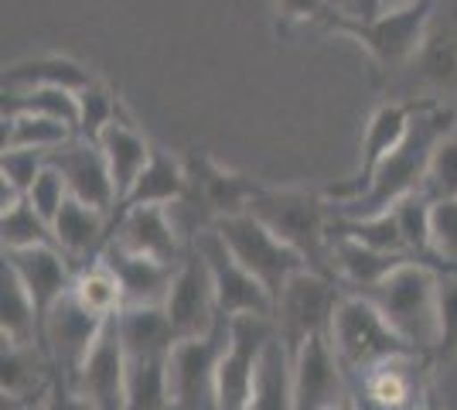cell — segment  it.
<instances>
[{
    "label": "cell",
    "mask_w": 457,
    "mask_h": 410,
    "mask_svg": "<svg viewBox=\"0 0 457 410\" xmlns=\"http://www.w3.org/2000/svg\"><path fill=\"white\" fill-rule=\"evenodd\" d=\"M4 93H21V89H65V93H82L96 82V76L82 62L69 55H38V59L14 62L4 69Z\"/></svg>",
    "instance_id": "cb8c5ba5"
},
{
    "label": "cell",
    "mask_w": 457,
    "mask_h": 410,
    "mask_svg": "<svg viewBox=\"0 0 457 410\" xmlns=\"http://www.w3.org/2000/svg\"><path fill=\"white\" fill-rule=\"evenodd\" d=\"M123 117L120 113V96L110 82L96 79L89 89L79 93V137L82 140H99L103 130Z\"/></svg>",
    "instance_id": "e575fe53"
},
{
    "label": "cell",
    "mask_w": 457,
    "mask_h": 410,
    "mask_svg": "<svg viewBox=\"0 0 457 410\" xmlns=\"http://www.w3.org/2000/svg\"><path fill=\"white\" fill-rule=\"evenodd\" d=\"M423 192L440 202V198H457V134L444 137L437 151L430 157V168L423 178Z\"/></svg>",
    "instance_id": "f35d334b"
},
{
    "label": "cell",
    "mask_w": 457,
    "mask_h": 410,
    "mask_svg": "<svg viewBox=\"0 0 457 410\" xmlns=\"http://www.w3.org/2000/svg\"><path fill=\"white\" fill-rule=\"evenodd\" d=\"M430 264L434 267H457V198L434 202L430 215Z\"/></svg>",
    "instance_id": "8d00e7d4"
},
{
    "label": "cell",
    "mask_w": 457,
    "mask_h": 410,
    "mask_svg": "<svg viewBox=\"0 0 457 410\" xmlns=\"http://www.w3.org/2000/svg\"><path fill=\"white\" fill-rule=\"evenodd\" d=\"M393 215L400 222L403 243H406L410 256L430 264V215H434V198L420 188V192L406 196L403 202H396Z\"/></svg>",
    "instance_id": "836d02e7"
},
{
    "label": "cell",
    "mask_w": 457,
    "mask_h": 410,
    "mask_svg": "<svg viewBox=\"0 0 457 410\" xmlns=\"http://www.w3.org/2000/svg\"><path fill=\"white\" fill-rule=\"evenodd\" d=\"M434 7H437V0H420L413 7H403V11H386L376 21H348L342 14H328L324 28L359 41L372 55L379 72H393V69L423 55L427 38H430Z\"/></svg>",
    "instance_id": "277c9868"
},
{
    "label": "cell",
    "mask_w": 457,
    "mask_h": 410,
    "mask_svg": "<svg viewBox=\"0 0 457 410\" xmlns=\"http://www.w3.org/2000/svg\"><path fill=\"white\" fill-rule=\"evenodd\" d=\"M28 410H45V404H38V407H28Z\"/></svg>",
    "instance_id": "7dc6e473"
},
{
    "label": "cell",
    "mask_w": 457,
    "mask_h": 410,
    "mask_svg": "<svg viewBox=\"0 0 457 410\" xmlns=\"http://www.w3.org/2000/svg\"><path fill=\"white\" fill-rule=\"evenodd\" d=\"M277 339V322L263 314L228 318V346L215 376V400L219 410H249L256 366L267 346Z\"/></svg>",
    "instance_id": "30bf717a"
},
{
    "label": "cell",
    "mask_w": 457,
    "mask_h": 410,
    "mask_svg": "<svg viewBox=\"0 0 457 410\" xmlns=\"http://www.w3.org/2000/svg\"><path fill=\"white\" fill-rule=\"evenodd\" d=\"M338 301H342V284L335 277L318 271H301L297 277H290V284L277 297V314H273L277 335L290 356L304 349L307 339L328 335Z\"/></svg>",
    "instance_id": "52a82bcc"
},
{
    "label": "cell",
    "mask_w": 457,
    "mask_h": 410,
    "mask_svg": "<svg viewBox=\"0 0 457 410\" xmlns=\"http://www.w3.org/2000/svg\"><path fill=\"white\" fill-rule=\"evenodd\" d=\"M440 271V291H437V349L434 359L451 363L457 359V271Z\"/></svg>",
    "instance_id": "d590c367"
},
{
    "label": "cell",
    "mask_w": 457,
    "mask_h": 410,
    "mask_svg": "<svg viewBox=\"0 0 457 410\" xmlns=\"http://www.w3.org/2000/svg\"><path fill=\"white\" fill-rule=\"evenodd\" d=\"M0 239L4 250H31V247H55L52 226L35 213V205L28 198H21L18 205L0 213Z\"/></svg>",
    "instance_id": "d6a6232c"
},
{
    "label": "cell",
    "mask_w": 457,
    "mask_h": 410,
    "mask_svg": "<svg viewBox=\"0 0 457 410\" xmlns=\"http://www.w3.org/2000/svg\"><path fill=\"white\" fill-rule=\"evenodd\" d=\"M352 400L348 376L328 335L307 339L294 356V410H328Z\"/></svg>",
    "instance_id": "e0dca14e"
},
{
    "label": "cell",
    "mask_w": 457,
    "mask_h": 410,
    "mask_svg": "<svg viewBox=\"0 0 457 410\" xmlns=\"http://www.w3.org/2000/svg\"><path fill=\"white\" fill-rule=\"evenodd\" d=\"M72 294H76L89 312L99 314V318H106V322L127 308V305H123V288H120V280H116L113 267H110L103 256H96V260L79 267Z\"/></svg>",
    "instance_id": "f546056e"
},
{
    "label": "cell",
    "mask_w": 457,
    "mask_h": 410,
    "mask_svg": "<svg viewBox=\"0 0 457 410\" xmlns=\"http://www.w3.org/2000/svg\"><path fill=\"white\" fill-rule=\"evenodd\" d=\"M185 168H188V198H195V209H202L209 226L228 215L249 213L253 198L260 196V181H253L243 172H232L226 164H219L215 157L202 155V151H188L185 155Z\"/></svg>",
    "instance_id": "9a60e30c"
},
{
    "label": "cell",
    "mask_w": 457,
    "mask_h": 410,
    "mask_svg": "<svg viewBox=\"0 0 457 410\" xmlns=\"http://www.w3.org/2000/svg\"><path fill=\"white\" fill-rule=\"evenodd\" d=\"M328 7H331V14H345L352 7V0H328Z\"/></svg>",
    "instance_id": "ee69618b"
},
{
    "label": "cell",
    "mask_w": 457,
    "mask_h": 410,
    "mask_svg": "<svg viewBox=\"0 0 457 410\" xmlns=\"http://www.w3.org/2000/svg\"><path fill=\"white\" fill-rule=\"evenodd\" d=\"M4 264L21 277V284L28 288L38 322L45 325L48 312L55 308L65 294L76 284V264L62 254L58 247H31V250H4ZM41 339V335H38Z\"/></svg>",
    "instance_id": "d6986e66"
},
{
    "label": "cell",
    "mask_w": 457,
    "mask_h": 410,
    "mask_svg": "<svg viewBox=\"0 0 457 410\" xmlns=\"http://www.w3.org/2000/svg\"><path fill=\"white\" fill-rule=\"evenodd\" d=\"M406 260H413V256L382 254V250H372V247H365L359 239L331 236V267H335V277H338V284H342L345 291H372L376 284H382Z\"/></svg>",
    "instance_id": "603a6c76"
},
{
    "label": "cell",
    "mask_w": 457,
    "mask_h": 410,
    "mask_svg": "<svg viewBox=\"0 0 457 410\" xmlns=\"http://www.w3.org/2000/svg\"><path fill=\"white\" fill-rule=\"evenodd\" d=\"M48 161H52V168L62 172L65 185H69V196L113 219L116 185H113V175H110V164H106V155H103V147L96 140L72 137L69 144L55 147Z\"/></svg>",
    "instance_id": "ac0fdd59"
},
{
    "label": "cell",
    "mask_w": 457,
    "mask_h": 410,
    "mask_svg": "<svg viewBox=\"0 0 457 410\" xmlns=\"http://www.w3.org/2000/svg\"><path fill=\"white\" fill-rule=\"evenodd\" d=\"M76 130L62 120L35 117V113H4V147L0 151H55L69 144Z\"/></svg>",
    "instance_id": "f1b7e54d"
},
{
    "label": "cell",
    "mask_w": 457,
    "mask_h": 410,
    "mask_svg": "<svg viewBox=\"0 0 457 410\" xmlns=\"http://www.w3.org/2000/svg\"><path fill=\"white\" fill-rule=\"evenodd\" d=\"M96 144H99L103 155H106V164H110V175H113V185H116V209H120V202L130 196L134 181L140 178V172L147 168L154 144L140 134L127 117H120L116 123H110Z\"/></svg>",
    "instance_id": "484cf974"
},
{
    "label": "cell",
    "mask_w": 457,
    "mask_h": 410,
    "mask_svg": "<svg viewBox=\"0 0 457 410\" xmlns=\"http://www.w3.org/2000/svg\"><path fill=\"white\" fill-rule=\"evenodd\" d=\"M69 185H65V178L58 168H52V161H48V168L38 175V181L31 185V192H28V202L35 205V213L52 226L58 219V213L65 209V202H69Z\"/></svg>",
    "instance_id": "ab89813d"
},
{
    "label": "cell",
    "mask_w": 457,
    "mask_h": 410,
    "mask_svg": "<svg viewBox=\"0 0 457 410\" xmlns=\"http://www.w3.org/2000/svg\"><path fill=\"white\" fill-rule=\"evenodd\" d=\"M48 157H52L48 151H4L0 155V185L28 198L31 185L48 168Z\"/></svg>",
    "instance_id": "74e56055"
},
{
    "label": "cell",
    "mask_w": 457,
    "mask_h": 410,
    "mask_svg": "<svg viewBox=\"0 0 457 410\" xmlns=\"http://www.w3.org/2000/svg\"><path fill=\"white\" fill-rule=\"evenodd\" d=\"M430 99H406V103H382L379 110L369 117L362 137V155H359V168L348 178L335 181L331 188H324V198L331 205H345V202H355L369 188V181L376 178V172L382 168V161L400 147L417 113L427 110Z\"/></svg>",
    "instance_id": "9c48e42d"
},
{
    "label": "cell",
    "mask_w": 457,
    "mask_h": 410,
    "mask_svg": "<svg viewBox=\"0 0 457 410\" xmlns=\"http://www.w3.org/2000/svg\"><path fill=\"white\" fill-rule=\"evenodd\" d=\"M277 14L284 24H301V21H321L331 14L328 0H273Z\"/></svg>",
    "instance_id": "60d3db41"
},
{
    "label": "cell",
    "mask_w": 457,
    "mask_h": 410,
    "mask_svg": "<svg viewBox=\"0 0 457 410\" xmlns=\"http://www.w3.org/2000/svg\"><path fill=\"white\" fill-rule=\"evenodd\" d=\"M331 236L359 239V243L372 247V250H382V254L410 256L393 209H389V213H379V215H365V219H335V215H331ZM413 260H417V256H413Z\"/></svg>",
    "instance_id": "4dcf8cb0"
},
{
    "label": "cell",
    "mask_w": 457,
    "mask_h": 410,
    "mask_svg": "<svg viewBox=\"0 0 457 410\" xmlns=\"http://www.w3.org/2000/svg\"><path fill=\"white\" fill-rule=\"evenodd\" d=\"M103 329H106V318L89 312L72 291L58 301L55 308L48 312V318H45L38 339L41 352L52 363L55 380L76 383L79 370L86 366V359H89L93 346L99 342Z\"/></svg>",
    "instance_id": "7c38bea8"
},
{
    "label": "cell",
    "mask_w": 457,
    "mask_h": 410,
    "mask_svg": "<svg viewBox=\"0 0 457 410\" xmlns=\"http://www.w3.org/2000/svg\"><path fill=\"white\" fill-rule=\"evenodd\" d=\"M215 230H219L222 243L228 247V254L236 256L273 294V301L290 284V277H297L301 271H311L304 256L297 254L294 247H287L284 239L273 233L270 226H263L253 213L219 219Z\"/></svg>",
    "instance_id": "8992f818"
},
{
    "label": "cell",
    "mask_w": 457,
    "mask_h": 410,
    "mask_svg": "<svg viewBox=\"0 0 457 410\" xmlns=\"http://www.w3.org/2000/svg\"><path fill=\"white\" fill-rule=\"evenodd\" d=\"M99 256L113 267L116 280L123 288V305L127 308H164L178 264H161L151 256L127 254L113 243H106V250Z\"/></svg>",
    "instance_id": "44dd1931"
},
{
    "label": "cell",
    "mask_w": 457,
    "mask_h": 410,
    "mask_svg": "<svg viewBox=\"0 0 457 410\" xmlns=\"http://www.w3.org/2000/svg\"><path fill=\"white\" fill-rule=\"evenodd\" d=\"M437 267L423 264V260H406L382 284L365 291V297L379 308L382 318L393 325V332L400 335L410 349L434 359V349H437Z\"/></svg>",
    "instance_id": "3957f363"
},
{
    "label": "cell",
    "mask_w": 457,
    "mask_h": 410,
    "mask_svg": "<svg viewBox=\"0 0 457 410\" xmlns=\"http://www.w3.org/2000/svg\"><path fill=\"white\" fill-rule=\"evenodd\" d=\"M249 213L263 226H270L287 247H294L304 256L311 271L335 277V267H331V202L324 198V192L301 188V185H287V188L263 185L260 196L253 198Z\"/></svg>",
    "instance_id": "7a4b0ae2"
},
{
    "label": "cell",
    "mask_w": 457,
    "mask_h": 410,
    "mask_svg": "<svg viewBox=\"0 0 457 410\" xmlns=\"http://www.w3.org/2000/svg\"><path fill=\"white\" fill-rule=\"evenodd\" d=\"M45 410H96V407L72 387V383L52 380V393H48V400H45Z\"/></svg>",
    "instance_id": "b9f144b4"
},
{
    "label": "cell",
    "mask_w": 457,
    "mask_h": 410,
    "mask_svg": "<svg viewBox=\"0 0 457 410\" xmlns=\"http://www.w3.org/2000/svg\"><path fill=\"white\" fill-rule=\"evenodd\" d=\"M427 366L430 356L420 352L389 356L376 366L348 376L352 404L355 410H423L434 393L427 387Z\"/></svg>",
    "instance_id": "ba28073f"
},
{
    "label": "cell",
    "mask_w": 457,
    "mask_h": 410,
    "mask_svg": "<svg viewBox=\"0 0 457 410\" xmlns=\"http://www.w3.org/2000/svg\"><path fill=\"white\" fill-rule=\"evenodd\" d=\"M328 339H331V349L338 356L345 376H355V372L369 370V366H376L389 356L417 352L393 332V325L382 318V312L365 294L345 291V288L342 301L331 314Z\"/></svg>",
    "instance_id": "5b68a950"
},
{
    "label": "cell",
    "mask_w": 457,
    "mask_h": 410,
    "mask_svg": "<svg viewBox=\"0 0 457 410\" xmlns=\"http://www.w3.org/2000/svg\"><path fill=\"white\" fill-rule=\"evenodd\" d=\"M444 271H447V267H444ZM454 271H457V267H454Z\"/></svg>",
    "instance_id": "c3c4849f"
},
{
    "label": "cell",
    "mask_w": 457,
    "mask_h": 410,
    "mask_svg": "<svg viewBox=\"0 0 457 410\" xmlns=\"http://www.w3.org/2000/svg\"><path fill=\"white\" fill-rule=\"evenodd\" d=\"M72 387L96 410H127V356H123V342L116 332V318L106 322V329Z\"/></svg>",
    "instance_id": "ffe728a7"
},
{
    "label": "cell",
    "mask_w": 457,
    "mask_h": 410,
    "mask_svg": "<svg viewBox=\"0 0 457 410\" xmlns=\"http://www.w3.org/2000/svg\"><path fill=\"white\" fill-rule=\"evenodd\" d=\"M191 247L205 256V264H209L212 280H215V297H219V312L226 314V318H243V314L273 318L277 314L273 294L236 256L228 254V247L222 243V236H219L215 226H205L202 233L195 236Z\"/></svg>",
    "instance_id": "4fadbf2b"
},
{
    "label": "cell",
    "mask_w": 457,
    "mask_h": 410,
    "mask_svg": "<svg viewBox=\"0 0 457 410\" xmlns=\"http://www.w3.org/2000/svg\"><path fill=\"white\" fill-rule=\"evenodd\" d=\"M0 332L7 342H21V346H38L41 335L38 308L28 288L21 284V277L7 264L0 267Z\"/></svg>",
    "instance_id": "83f0119b"
},
{
    "label": "cell",
    "mask_w": 457,
    "mask_h": 410,
    "mask_svg": "<svg viewBox=\"0 0 457 410\" xmlns=\"http://www.w3.org/2000/svg\"><path fill=\"white\" fill-rule=\"evenodd\" d=\"M420 0H382V11H403V7H413Z\"/></svg>",
    "instance_id": "7bdbcfd3"
},
{
    "label": "cell",
    "mask_w": 457,
    "mask_h": 410,
    "mask_svg": "<svg viewBox=\"0 0 457 410\" xmlns=\"http://www.w3.org/2000/svg\"><path fill=\"white\" fill-rule=\"evenodd\" d=\"M451 134H457V113L451 106L430 99L427 110L417 113L406 140L382 161V168L376 172V178L369 181V188H365L355 202L331 205V215H335V219L379 215V213H389V209H393L396 202H403L406 196L420 192V188H423V178H427V168H430V157L437 151V144Z\"/></svg>",
    "instance_id": "6da1fadb"
},
{
    "label": "cell",
    "mask_w": 457,
    "mask_h": 410,
    "mask_svg": "<svg viewBox=\"0 0 457 410\" xmlns=\"http://www.w3.org/2000/svg\"><path fill=\"white\" fill-rule=\"evenodd\" d=\"M110 215L79 202V198H69L65 209L58 213V219L52 222V233H55V247L62 254L76 264V271L82 264H89L96 256L106 250L110 243Z\"/></svg>",
    "instance_id": "7402d4cb"
},
{
    "label": "cell",
    "mask_w": 457,
    "mask_h": 410,
    "mask_svg": "<svg viewBox=\"0 0 457 410\" xmlns=\"http://www.w3.org/2000/svg\"><path fill=\"white\" fill-rule=\"evenodd\" d=\"M4 113H35V117L62 120L79 137V96L65 89H21L4 93Z\"/></svg>",
    "instance_id": "1f68e13d"
},
{
    "label": "cell",
    "mask_w": 457,
    "mask_h": 410,
    "mask_svg": "<svg viewBox=\"0 0 457 410\" xmlns=\"http://www.w3.org/2000/svg\"><path fill=\"white\" fill-rule=\"evenodd\" d=\"M249 410H294V356L280 335L260 356Z\"/></svg>",
    "instance_id": "4316f807"
},
{
    "label": "cell",
    "mask_w": 457,
    "mask_h": 410,
    "mask_svg": "<svg viewBox=\"0 0 457 410\" xmlns=\"http://www.w3.org/2000/svg\"><path fill=\"white\" fill-rule=\"evenodd\" d=\"M228 346V318L202 339H178L171 352V410H219L215 376Z\"/></svg>",
    "instance_id": "8fae6325"
},
{
    "label": "cell",
    "mask_w": 457,
    "mask_h": 410,
    "mask_svg": "<svg viewBox=\"0 0 457 410\" xmlns=\"http://www.w3.org/2000/svg\"><path fill=\"white\" fill-rule=\"evenodd\" d=\"M188 188L191 185H188L185 157H174L171 151H164V147L154 144L147 168L134 181L130 196L120 202V209H134V205H164V209H171V205L188 198Z\"/></svg>",
    "instance_id": "d4e9b609"
},
{
    "label": "cell",
    "mask_w": 457,
    "mask_h": 410,
    "mask_svg": "<svg viewBox=\"0 0 457 410\" xmlns=\"http://www.w3.org/2000/svg\"><path fill=\"white\" fill-rule=\"evenodd\" d=\"M328 410H355V404H352V400H345V404H338V407H328Z\"/></svg>",
    "instance_id": "bcb514c9"
},
{
    "label": "cell",
    "mask_w": 457,
    "mask_h": 410,
    "mask_svg": "<svg viewBox=\"0 0 457 410\" xmlns=\"http://www.w3.org/2000/svg\"><path fill=\"white\" fill-rule=\"evenodd\" d=\"M110 243L137 256H151L161 264H181L188 243L174 222L171 209L164 205H134L120 209L110 222Z\"/></svg>",
    "instance_id": "2e32d148"
},
{
    "label": "cell",
    "mask_w": 457,
    "mask_h": 410,
    "mask_svg": "<svg viewBox=\"0 0 457 410\" xmlns=\"http://www.w3.org/2000/svg\"><path fill=\"white\" fill-rule=\"evenodd\" d=\"M423 410H440V404H437V397H434V393H430V400L423 404Z\"/></svg>",
    "instance_id": "f6af8a7d"
},
{
    "label": "cell",
    "mask_w": 457,
    "mask_h": 410,
    "mask_svg": "<svg viewBox=\"0 0 457 410\" xmlns=\"http://www.w3.org/2000/svg\"><path fill=\"white\" fill-rule=\"evenodd\" d=\"M164 312H168V322H171L178 339H202L226 318L219 312V297H215V280H212L209 264L195 247H188V254L181 256V264L174 271Z\"/></svg>",
    "instance_id": "5bb4252c"
}]
</instances>
